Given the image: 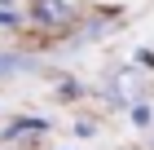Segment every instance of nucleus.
I'll return each mask as SVG.
<instances>
[{
	"label": "nucleus",
	"mask_w": 154,
	"mask_h": 150,
	"mask_svg": "<svg viewBox=\"0 0 154 150\" xmlns=\"http://www.w3.org/2000/svg\"><path fill=\"white\" fill-rule=\"evenodd\" d=\"M18 66H22L18 58H0V75H9V71H18Z\"/></svg>",
	"instance_id": "obj_1"
}]
</instances>
